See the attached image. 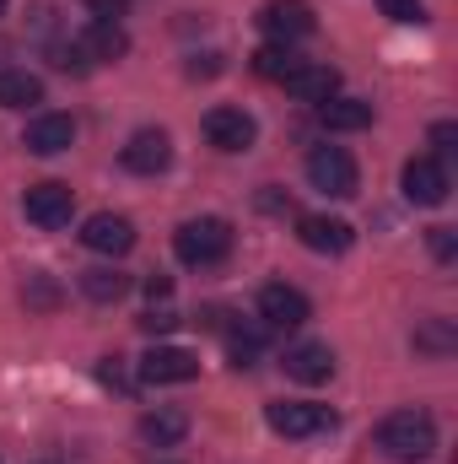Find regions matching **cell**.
<instances>
[{
    "instance_id": "cell-12",
    "label": "cell",
    "mask_w": 458,
    "mask_h": 464,
    "mask_svg": "<svg viewBox=\"0 0 458 464\" xmlns=\"http://www.w3.org/2000/svg\"><path fill=\"white\" fill-rule=\"evenodd\" d=\"M119 162L129 168V173H162L167 162H173V140H167V130H135L129 140H124V151H119Z\"/></svg>"
},
{
    "instance_id": "cell-16",
    "label": "cell",
    "mask_w": 458,
    "mask_h": 464,
    "mask_svg": "<svg viewBox=\"0 0 458 464\" xmlns=\"http://www.w3.org/2000/svg\"><path fill=\"white\" fill-rule=\"evenodd\" d=\"M297 237H302V248H313V254H345V248L356 243L350 222H340V217H302V222H297Z\"/></svg>"
},
{
    "instance_id": "cell-2",
    "label": "cell",
    "mask_w": 458,
    "mask_h": 464,
    "mask_svg": "<svg viewBox=\"0 0 458 464\" xmlns=\"http://www.w3.org/2000/svg\"><path fill=\"white\" fill-rule=\"evenodd\" d=\"M173 248H178V259L184 265H222L232 254V227L222 217H195V222H184V227L173 232Z\"/></svg>"
},
{
    "instance_id": "cell-8",
    "label": "cell",
    "mask_w": 458,
    "mask_h": 464,
    "mask_svg": "<svg viewBox=\"0 0 458 464\" xmlns=\"http://www.w3.org/2000/svg\"><path fill=\"white\" fill-rule=\"evenodd\" d=\"M399 184H405V200H410V206H443L448 189H453V184H448V168H443L437 157H410Z\"/></svg>"
},
{
    "instance_id": "cell-10",
    "label": "cell",
    "mask_w": 458,
    "mask_h": 464,
    "mask_svg": "<svg viewBox=\"0 0 458 464\" xmlns=\"http://www.w3.org/2000/svg\"><path fill=\"white\" fill-rule=\"evenodd\" d=\"M81 243H87L92 254L124 259V254L135 248V222H129V217H114V211H98V217H87V227H81Z\"/></svg>"
},
{
    "instance_id": "cell-31",
    "label": "cell",
    "mask_w": 458,
    "mask_h": 464,
    "mask_svg": "<svg viewBox=\"0 0 458 464\" xmlns=\"http://www.w3.org/2000/svg\"><path fill=\"white\" fill-rule=\"evenodd\" d=\"M81 5H87L92 16H103V22H114V16L124 11V5H129V0H81Z\"/></svg>"
},
{
    "instance_id": "cell-25",
    "label": "cell",
    "mask_w": 458,
    "mask_h": 464,
    "mask_svg": "<svg viewBox=\"0 0 458 464\" xmlns=\"http://www.w3.org/2000/svg\"><path fill=\"white\" fill-rule=\"evenodd\" d=\"M22 303H27V308H54V303H60V292H54V281H49V276H27Z\"/></svg>"
},
{
    "instance_id": "cell-33",
    "label": "cell",
    "mask_w": 458,
    "mask_h": 464,
    "mask_svg": "<svg viewBox=\"0 0 458 464\" xmlns=\"http://www.w3.org/2000/svg\"><path fill=\"white\" fill-rule=\"evenodd\" d=\"M0 16H5V0H0Z\"/></svg>"
},
{
    "instance_id": "cell-29",
    "label": "cell",
    "mask_w": 458,
    "mask_h": 464,
    "mask_svg": "<svg viewBox=\"0 0 458 464\" xmlns=\"http://www.w3.org/2000/svg\"><path fill=\"white\" fill-rule=\"evenodd\" d=\"M432 254H437L443 265H448V259L458 254V243H453V227H432Z\"/></svg>"
},
{
    "instance_id": "cell-15",
    "label": "cell",
    "mask_w": 458,
    "mask_h": 464,
    "mask_svg": "<svg viewBox=\"0 0 458 464\" xmlns=\"http://www.w3.org/2000/svg\"><path fill=\"white\" fill-rule=\"evenodd\" d=\"M286 378H297V383H329L335 378V351L324 346V341H302V346L286 351Z\"/></svg>"
},
{
    "instance_id": "cell-28",
    "label": "cell",
    "mask_w": 458,
    "mask_h": 464,
    "mask_svg": "<svg viewBox=\"0 0 458 464\" xmlns=\"http://www.w3.org/2000/svg\"><path fill=\"white\" fill-rule=\"evenodd\" d=\"M432 146H437L443 157H453V151H458V124H453V119H443V124H432Z\"/></svg>"
},
{
    "instance_id": "cell-4",
    "label": "cell",
    "mask_w": 458,
    "mask_h": 464,
    "mask_svg": "<svg viewBox=\"0 0 458 464\" xmlns=\"http://www.w3.org/2000/svg\"><path fill=\"white\" fill-rule=\"evenodd\" d=\"M308 179H313V189H324L329 200H350L356 184H361L356 157H350L345 146H313V151H308Z\"/></svg>"
},
{
    "instance_id": "cell-19",
    "label": "cell",
    "mask_w": 458,
    "mask_h": 464,
    "mask_svg": "<svg viewBox=\"0 0 458 464\" xmlns=\"http://www.w3.org/2000/svg\"><path fill=\"white\" fill-rule=\"evenodd\" d=\"M129 292V276L114 270V265H92V270H81V297L87 303H119Z\"/></svg>"
},
{
    "instance_id": "cell-14",
    "label": "cell",
    "mask_w": 458,
    "mask_h": 464,
    "mask_svg": "<svg viewBox=\"0 0 458 464\" xmlns=\"http://www.w3.org/2000/svg\"><path fill=\"white\" fill-rule=\"evenodd\" d=\"M71 140H76V119L71 114H38L22 135V146L33 157H60V151H71Z\"/></svg>"
},
{
    "instance_id": "cell-3",
    "label": "cell",
    "mask_w": 458,
    "mask_h": 464,
    "mask_svg": "<svg viewBox=\"0 0 458 464\" xmlns=\"http://www.w3.org/2000/svg\"><path fill=\"white\" fill-rule=\"evenodd\" d=\"M264 421L281 438H324V432H335V411L313 405V400H275V405H264Z\"/></svg>"
},
{
    "instance_id": "cell-18",
    "label": "cell",
    "mask_w": 458,
    "mask_h": 464,
    "mask_svg": "<svg viewBox=\"0 0 458 464\" xmlns=\"http://www.w3.org/2000/svg\"><path fill=\"white\" fill-rule=\"evenodd\" d=\"M76 49H81L87 60H119V54L129 49V38H124V27H119V22H103V16H98V22L81 33V44H76Z\"/></svg>"
},
{
    "instance_id": "cell-32",
    "label": "cell",
    "mask_w": 458,
    "mask_h": 464,
    "mask_svg": "<svg viewBox=\"0 0 458 464\" xmlns=\"http://www.w3.org/2000/svg\"><path fill=\"white\" fill-rule=\"evenodd\" d=\"M167 292H173V281H167V276H151V281H146V297H151V303H157V297L167 303Z\"/></svg>"
},
{
    "instance_id": "cell-26",
    "label": "cell",
    "mask_w": 458,
    "mask_h": 464,
    "mask_svg": "<svg viewBox=\"0 0 458 464\" xmlns=\"http://www.w3.org/2000/svg\"><path fill=\"white\" fill-rule=\"evenodd\" d=\"M383 16H394V22H405V27H410V22L421 27V22H426V5H421V0H383Z\"/></svg>"
},
{
    "instance_id": "cell-20",
    "label": "cell",
    "mask_w": 458,
    "mask_h": 464,
    "mask_svg": "<svg viewBox=\"0 0 458 464\" xmlns=\"http://www.w3.org/2000/svg\"><path fill=\"white\" fill-rule=\"evenodd\" d=\"M184 432H189V416L184 411H151V416H140V438L157 443V449L184 443Z\"/></svg>"
},
{
    "instance_id": "cell-23",
    "label": "cell",
    "mask_w": 458,
    "mask_h": 464,
    "mask_svg": "<svg viewBox=\"0 0 458 464\" xmlns=\"http://www.w3.org/2000/svg\"><path fill=\"white\" fill-rule=\"evenodd\" d=\"M259 351H264V330H232V335H227L232 367H253V362H259Z\"/></svg>"
},
{
    "instance_id": "cell-27",
    "label": "cell",
    "mask_w": 458,
    "mask_h": 464,
    "mask_svg": "<svg viewBox=\"0 0 458 464\" xmlns=\"http://www.w3.org/2000/svg\"><path fill=\"white\" fill-rule=\"evenodd\" d=\"M173 324H178V314H173V308H146V319H140V330H146V335H167Z\"/></svg>"
},
{
    "instance_id": "cell-21",
    "label": "cell",
    "mask_w": 458,
    "mask_h": 464,
    "mask_svg": "<svg viewBox=\"0 0 458 464\" xmlns=\"http://www.w3.org/2000/svg\"><path fill=\"white\" fill-rule=\"evenodd\" d=\"M43 103V82L33 71H0V109H33Z\"/></svg>"
},
{
    "instance_id": "cell-9",
    "label": "cell",
    "mask_w": 458,
    "mask_h": 464,
    "mask_svg": "<svg viewBox=\"0 0 458 464\" xmlns=\"http://www.w3.org/2000/svg\"><path fill=\"white\" fill-rule=\"evenodd\" d=\"M200 378V356L184 346H151L140 356V383H189Z\"/></svg>"
},
{
    "instance_id": "cell-13",
    "label": "cell",
    "mask_w": 458,
    "mask_h": 464,
    "mask_svg": "<svg viewBox=\"0 0 458 464\" xmlns=\"http://www.w3.org/2000/svg\"><path fill=\"white\" fill-rule=\"evenodd\" d=\"M253 135H259V124H253V114H243V109H211L205 114V140L216 151H248Z\"/></svg>"
},
{
    "instance_id": "cell-22",
    "label": "cell",
    "mask_w": 458,
    "mask_h": 464,
    "mask_svg": "<svg viewBox=\"0 0 458 464\" xmlns=\"http://www.w3.org/2000/svg\"><path fill=\"white\" fill-rule=\"evenodd\" d=\"M297 65H302V54H297L291 44H264V49L253 54V71H259L264 82H286Z\"/></svg>"
},
{
    "instance_id": "cell-11",
    "label": "cell",
    "mask_w": 458,
    "mask_h": 464,
    "mask_svg": "<svg viewBox=\"0 0 458 464\" xmlns=\"http://www.w3.org/2000/svg\"><path fill=\"white\" fill-rule=\"evenodd\" d=\"M281 87H286L297 103H313V109H319V103L340 98V71H335V65H319V60H302Z\"/></svg>"
},
{
    "instance_id": "cell-30",
    "label": "cell",
    "mask_w": 458,
    "mask_h": 464,
    "mask_svg": "<svg viewBox=\"0 0 458 464\" xmlns=\"http://www.w3.org/2000/svg\"><path fill=\"white\" fill-rule=\"evenodd\" d=\"M216 71H222V54H195V60H189V76H195V82H200V76H216Z\"/></svg>"
},
{
    "instance_id": "cell-1",
    "label": "cell",
    "mask_w": 458,
    "mask_h": 464,
    "mask_svg": "<svg viewBox=\"0 0 458 464\" xmlns=\"http://www.w3.org/2000/svg\"><path fill=\"white\" fill-rule=\"evenodd\" d=\"M377 449L388 454V459H426L432 449H437V421L426 416V411H394V416H383V427H377Z\"/></svg>"
},
{
    "instance_id": "cell-6",
    "label": "cell",
    "mask_w": 458,
    "mask_h": 464,
    "mask_svg": "<svg viewBox=\"0 0 458 464\" xmlns=\"http://www.w3.org/2000/svg\"><path fill=\"white\" fill-rule=\"evenodd\" d=\"M22 211H27V222L43 232L65 227L71 222V211H76V189L71 184H60V179H43V184H33L27 195H22Z\"/></svg>"
},
{
    "instance_id": "cell-7",
    "label": "cell",
    "mask_w": 458,
    "mask_h": 464,
    "mask_svg": "<svg viewBox=\"0 0 458 464\" xmlns=\"http://www.w3.org/2000/svg\"><path fill=\"white\" fill-rule=\"evenodd\" d=\"M259 319H264V330H297V324L313 319V303H308L297 286L270 281V286L259 292Z\"/></svg>"
},
{
    "instance_id": "cell-5",
    "label": "cell",
    "mask_w": 458,
    "mask_h": 464,
    "mask_svg": "<svg viewBox=\"0 0 458 464\" xmlns=\"http://www.w3.org/2000/svg\"><path fill=\"white\" fill-rule=\"evenodd\" d=\"M253 22H259V33H270V44H297V38H308L319 27L308 0H264Z\"/></svg>"
},
{
    "instance_id": "cell-24",
    "label": "cell",
    "mask_w": 458,
    "mask_h": 464,
    "mask_svg": "<svg viewBox=\"0 0 458 464\" xmlns=\"http://www.w3.org/2000/svg\"><path fill=\"white\" fill-rule=\"evenodd\" d=\"M415 346H421V351H432V356L453 351V324H448V319H426V330L415 335Z\"/></svg>"
},
{
    "instance_id": "cell-17",
    "label": "cell",
    "mask_w": 458,
    "mask_h": 464,
    "mask_svg": "<svg viewBox=\"0 0 458 464\" xmlns=\"http://www.w3.org/2000/svg\"><path fill=\"white\" fill-rule=\"evenodd\" d=\"M319 124L324 130H340V135L367 130L372 124V103H361V98H329V103H319Z\"/></svg>"
}]
</instances>
